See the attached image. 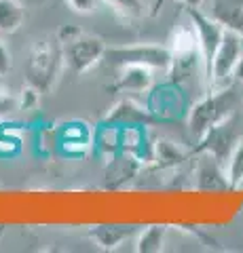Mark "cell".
Segmentation results:
<instances>
[{"label":"cell","instance_id":"obj_3","mask_svg":"<svg viewBox=\"0 0 243 253\" xmlns=\"http://www.w3.org/2000/svg\"><path fill=\"white\" fill-rule=\"evenodd\" d=\"M104 61L112 68L123 66H148L152 70H165L171 68V49L163 44L152 42H138V44H119L108 46Z\"/></svg>","mask_w":243,"mask_h":253},{"label":"cell","instance_id":"obj_1","mask_svg":"<svg viewBox=\"0 0 243 253\" xmlns=\"http://www.w3.org/2000/svg\"><path fill=\"white\" fill-rule=\"evenodd\" d=\"M241 99H243V95L235 89V86H224V89L216 91V93H209L207 97H203L201 101H197V104L191 108L188 129L199 139L203 133L211 129L214 125L233 116Z\"/></svg>","mask_w":243,"mask_h":253},{"label":"cell","instance_id":"obj_9","mask_svg":"<svg viewBox=\"0 0 243 253\" xmlns=\"http://www.w3.org/2000/svg\"><path fill=\"white\" fill-rule=\"evenodd\" d=\"M194 188L205 190V192H218V190H229V175H226V167L218 163L214 156L205 152L197 154V163H194Z\"/></svg>","mask_w":243,"mask_h":253},{"label":"cell","instance_id":"obj_24","mask_svg":"<svg viewBox=\"0 0 243 253\" xmlns=\"http://www.w3.org/2000/svg\"><path fill=\"white\" fill-rule=\"evenodd\" d=\"M180 2H182L184 6H203L205 0H180Z\"/></svg>","mask_w":243,"mask_h":253},{"label":"cell","instance_id":"obj_13","mask_svg":"<svg viewBox=\"0 0 243 253\" xmlns=\"http://www.w3.org/2000/svg\"><path fill=\"white\" fill-rule=\"evenodd\" d=\"M152 158H154V167L174 169V167H180L184 161H188V152H184L178 144L169 139H156L152 148Z\"/></svg>","mask_w":243,"mask_h":253},{"label":"cell","instance_id":"obj_4","mask_svg":"<svg viewBox=\"0 0 243 253\" xmlns=\"http://www.w3.org/2000/svg\"><path fill=\"white\" fill-rule=\"evenodd\" d=\"M239 139H241V133H239V126H237V116L233 114V116L224 118L222 123L214 125L211 129H207L199 137V144L193 150V154L205 152L226 167V163H229V158H231Z\"/></svg>","mask_w":243,"mask_h":253},{"label":"cell","instance_id":"obj_6","mask_svg":"<svg viewBox=\"0 0 243 253\" xmlns=\"http://www.w3.org/2000/svg\"><path fill=\"white\" fill-rule=\"evenodd\" d=\"M61 49H64V66L74 74H85L99 61H104L108 46L97 36L81 34L74 41L61 44Z\"/></svg>","mask_w":243,"mask_h":253},{"label":"cell","instance_id":"obj_2","mask_svg":"<svg viewBox=\"0 0 243 253\" xmlns=\"http://www.w3.org/2000/svg\"><path fill=\"white\" fill-rule=\"evenodd\" d=\"M61 66H64V49H61L59 38H41L38 42H34L28 57V83L43 93H49L57 83Z\"/></svg>","mask_w":243,"mask_h":253},{"label":"cell","instance_id":"obj_12","mask_svg":"<svg viewBox=\"0 0 243 253\" xmlns=\"http://www.w3.org/2000/svg\"><path fill=\"white\" fill-rule=\"evenodd\" d=\"M138 234L136 226H123V224H101L93 226L89 230V239L104 251H114L121 243H125L129 236Z\"/></svg>","mask_w":243,"mask_h":253},{"label":"cell","instance_id":"obj_11","mask_svg":"<svg viewBox=\"0 0 243 253\" xmlns=\"http://www.w3.org/2000/svg\"><path fill=\"white\" fill-rule=\"evenodd\" d=\"M209 17L216 19L224 30L243 36V0H211Z\"/></svg>","mask_w":243,"mask_h":253},{"label":"cell","instance_id":"obj_7","mask_svg":"<svg viewBox=\"0 0 243 253\" xmlns=\"http://www.w3.org/2000/svg\"><path fill=\"white\" fill-rule=\"evenodd\" d=\"M167 123L165 116L154 114V110L142 106L136 99H121L119 104L110 108V112L104 116L106 126H119V129H144V126H154Z\"/></svg>","mask_w":243,"mask_h":253},{"label":"cell","instance_id":"obj_16","mask_svg":"<svg viewBox=\"0 0 243 253\" xmlns=\"http://www.w3.org/2000/svg\"><path fill=\"white\" fill-rule=\"evenodd\" d=\"M104 4L125 19H138L146 13V0H104Z\"/></svg>","mask_w":243,"mask_h":253},{"label":"cell","instance_id":"obj_14","mask_svg":"<svg viewBox=\"0 0 243 253\" xmlns=\"http://www.w3.org/2000/svg\"><path fill=\"white\" fill-rule=\"evenodd\" d=\"M23 19L26 11L19 0H0V34H15Z\"/></svg>","mask_w":243,"mask_h":253},{"label":"cell","instance_id":"obj_8","mask_svg":"<svg viewBox=\"0 0 243 253\" xmlns=\"http://www.w3.org/2000/svg\"><path fill=\"white\" fill-rule=\"evenodd\" d=\"M241 55H243V36L237 34V32L226 30L224 36H222V42L214 55L209 86L220 84V83H229V78L233 76V70L237 66Z\"/></svg>","mask_w":243,"mask_h":253},{"label":"cell","instance_id":"obj_15","mask_svg":"<svg viewBox=\"0 0 243 253\" xmlns=\"http://www.w3.org/2000/svg\"><path fill=\"white\" fill-rule=\"evenodd\" d=\"M165 236H167V226H163V224L148 226L142 232H138L136 251L138 253H159L163 251V245H165Z\"/></svg>","mask_w":243,"mask_h":253},{"label":"cell","instance_id":"obj_17","mask_svg":"<svg viewBox=\"0 0 243 253\" xmlns=\"http://www.w3.org/2000/svg\"><path fill=\"white\" fill-rule=\"evenodd\" d=\"M226 175H229L231 188H239L243 184V135L235 146L229 163H226Z\"/></svg>","mask_w":243,"mask_h":253},{"label":"cell","instance_id":"obj_20","mask_svg":"<svg viewBox=\"0 0 243 253\" xmlns=\"http://www.w3.org/2000/svg\"><path fill=\"white\" fill-rule=\"evenodd\" d=\"M19 110V95H13L9 89H0V114Z\"/></svg>","mask_w":243,"mask_h":253},{"label":"cell","instance_id":"obj_10","mask_svg":"<svg viewBox=\"0 0 243 253\" xmlns=\"http://www.w3.org/2000/svg\"><path fill=\"white\" fill-rule=\"evenodd\" d=\"M116 81L108 86L112 93H144L152 86V68L148 66H123L116 68Z\"/></svg>","mask_w":243,"mask_h":253},{"label":"cell","instance_id":"obj_5","mask_svg":"<svg viewBox=\"0 0 243 253\" xmlns=\"http://www.w3.org/2000/svg\"><path fill=\"white\" fill-rule=\"evenodd\" d=\"M184 9H186L188 19H191L194 30H197L199 49H201V57H203V76H205V83L209 86L214 55H216L218 46H220V42H222V36H224L226 30L216 19H211L209 15L203 13L199 6H184Z\"/></svg>","mask_w":243,"mask_h":253},{"label":"cell","instance_id":"obj_19","mask_svg":"<svg viewBox=\"0 0 243 253\" xmlns=\"http://www.w3.org/2000/svg\"><path fill=\"white\" fill-rule=\"evenodd\" d=\"M68 4L70 11H74L78 15H91L97 11V6L104 2V0H64Z\"/></svg>","mask_w":243,"mask_h":253},{"label":"cell","instance_id":"obj_23","mask_svg":"<svg viewBox=\"0 0 243 253\" xmlns=\"http://www.w3.org/2000/svg\"><path fill=\"white\" fill-rule=\"evenodd\" d=\"M233 78H235L237 83H243V55L239 57L237 66H235V70H233Z\"/></svg>","mask_w":243,"mask_h":253},{"label":"cell","instance_id":"obj_18","mask_svg":"<svg viewBox=\"0 0 243 253\" xmlns=\"http://www.w3.org/2000/svg\"><path fill=\"white\" fill-rule=\"evenodd\" d=\"M41 97H43V91L36 89L34 84L26 83L21 86V93H19V110H23V112H32V110H36L38 104H41Z\"/></svg>","mask_w":243,"mask_h":253},{"label":"cell","instance_id":"obj_21","mask_svg":"<svg viewBox=\"0 0 243 253\" xmlns=\"http://www.w3.org/2000/svg\"><path fill=\"white\" fill-rule=\"evenodd\" d=\"M13 59H11V51L6 49V44L0 41V76H6L11 72Z\"/></svg>","mask_w":243,"mask_h":253},{"label":"cell","instance_id":"obj_22","mask_svg":"<svg viewBox=\"0 0 243 253\" xmlns=\"http://www.w3.org/2000/svg\"><path fill=\"white\" fill-rule=\"evenodd\" d=\"M81 34H83V30L76 28V26H61L59 32H57V38H59L61 44H66L70 41H74V38H78Z\"/></svg>","mask_w":243,"mask_h":253}]
</instances>
